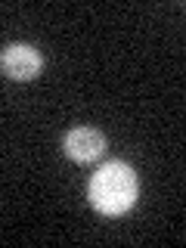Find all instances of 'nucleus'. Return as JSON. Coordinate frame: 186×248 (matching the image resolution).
Masks as SVG:
<instances>
[{"label": "nucleus", "mask_w": 186, "mask_h": 248, "mask_svg": "<svg viewBox=\"0 0 186 248\" xmlns=\"http://www.w3.org/2000/svg\"><path fill=\"white\" fill-rule=\"evenodd\" d=\"M140 196V177L134 165H127L124 158H108L96 168V174L90 177L87 199L99 214L106 217H121L137 205Z\"/></svg>", "instance_id": "nucleus-1"}, {"label": "nucleus", "mask_w": 186, "mask_h": 248, "mask_svg": "<svg viewBox=\"0 0 186 248\" xmlns=\"http://www.w3.org/2000/svg\"><path fill=\"white\" fill-rule=\"evenodd\" d=\"M0 72L10 81H34L44 72V53L34 44L16 41L0 50Z\"/></svg>", "instance_id": "nucleus-2"}, {"label": "nucleus", "mask_w": 186, "mask_h": 248, "mask_svg": "<svg viewBox=\"0 0 186 248\" xmlns=\"http://www.w3.org/2000/svg\"><path fill=\"white\" fill-rule=\"evenodd\" d=\"M62 152L75 161V165H93L103 158L106 152V134L96 127H72L62 137Z\"/></svg>", "instance_id": "nucleus-3"}]
</instances>
